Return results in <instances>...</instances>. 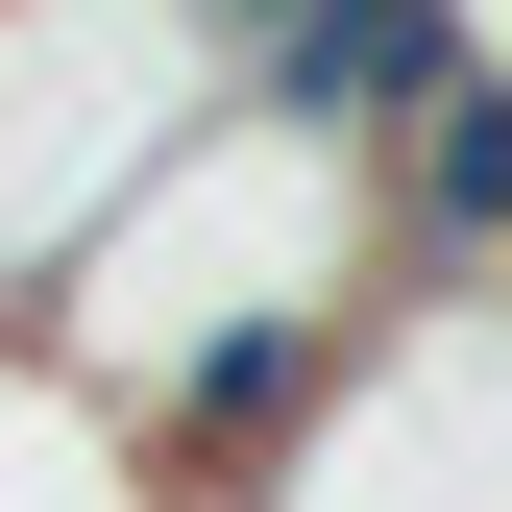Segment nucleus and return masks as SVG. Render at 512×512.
Returning <instances> with one entry per match:
<instances>
[{
    "mask_svg": "<svg viewBox=\"0 0 512 512\" xmlns=\"http://www.w3.org/2000/svg\"><path fill=\"white\" fill-rule=\"evenodd\" d=\"M391 293H415L391 269V171L220 98L196 147L74 244V293L25 317V366L147 464V512H244L317 415H342V366L391 342Z\"/></svg>",
    "mask_w": 512,
    "mask_h": 512,
    "instance_id": "nucleus-1",
    "label": "nucleus"
},
{
    "mask_svg": "<svg viewBox=\"0 0 512 512\" xmlns=\"http://www.w3.org/2000/svg\"><path fill=\"white\" fill-rule=\"evenodd\" d=\"M220 122V25L196 0H0V342L74 293V244Z\"/></svg>",
    "mask_w": 512,
    "mask_h": 512,
    "instance_id": "nucleus-2",
    "label": "nucleus"
},
{
    "mask_svg": "<svg viewBox=\"0 0 512 512\" xmlns=\"http://www.w3.org/2000/svg\"><path fill=\"white\" fill-rule=\"evenodd\" d=\"M244 512H512V293H391V342Z\"/></svg>",
    "mask_w": 512,
    "mask_h": 512,
    "instance_id": "nucleus-3",
    "label": "nucleus"
},
{
    "mask_svg": "<svg viewBox=\"0 0 512 512\" xmlns=\"http://www.w3.org/2000/svg\"><path fill=\"white\" fill-rule=\"evenodd\" d=\"M391 269L415 293H512V49H464L391 122Z\"/></svg>",
    "mask_w": 512,
    "mask_h": 512,
    "instance_id": "nucleus-4",
    "label": "nucleus"
}]
</instances>
